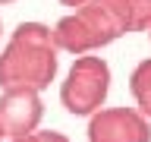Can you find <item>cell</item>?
<instances>
[{
  "mask_svg": "<svg viewBox=\"0 0 151 142\" xmlns=\"http://www.w3.org/2000/svg\"><path fill=\"white\" fill-rule=\"evenodd\" d=\"M3 139H6V133H3V126H0V142H3Z\"/></svg>",
  "mask_w": 151,
  "mask_h": 142,
  "instance_id": "obj_11",
  "label": "cell"
},
{
  "mask_svg": "<svg viewBox=\"0 0 151 142\" xmlns=\"http://www.w3.org/2000/svg\"><path fill=\"white\" fill-rule=\"evenodd\" d=\"M110 95V63L98 54L76 57L66 79L60 82V104L73 117H91Z\"/></svg>",
  "mask_w": 151,
  "mask_h": 142,
  "instance_id": "obj_3",
  "label": "cell"
},
{
  "mask_svg": "<svg viewBox=\"0 0 151 142\" xmlns=\"http://www.w3.org/2000/svg\"><path fill=\"white\" fill-rule=\"evenodd\" d=\"M60 51L54 44L50 25L19 22L0 51V88H35L44 92L57 79Z\"/></svg>",
  "mask_w": 151,
  "mask_h": 142,
  "instance_id": "obj_1",
  "label": "cell"
},
{
  "mask_svg": "<svg viewBox=\"0 0 151 142\" xmlns=\"http://www.w3.org/2000/svg\"><path fill=\"white\" fill-rule=\"evenodd\" d=\"M88 142H151V123L135 107H101L88 117Z\"/></svg>",
  "mask_w": 151,
  "mask_h": 142,
  "instance_id": "obj_4",
  "label": "cell"
},
{
  "mask_svg": "<svg viewBox=\"0 0 151 142\" xmlns=\"http://www.w3.org/2000/svg\"><path fill=\"white\" fill-rule=\"evenodd\" d=\"M129 13H132V32L151 28V0H129Z\"/></svg>",
  "mask_w": 151,
  "mask_h": 142,
  "instance_id": "obj_7",
  "label": "cell"
},
{
  "mask_svg": "<svg viewBox=\"0 0 151 142\" xmlns=\"http://www.w3.org/2000/svg\"><path fill=\"white\" fill-rule=\"evenodd\" d=\"M60 3H63V7H73V9H76V7H82L85 0H60Z\"/></svg>",
  "mask_w": 151,
  "mask_h": 142,
  "instance_id": "obj_9",
  "label": "cell"
},
{
  "mask_svg": "<svg viewBox=\"0 0 151 142\" xmlns=\"http://www.w3.org/2000/svg\"><path fill=\"white\" fill-rule=\"evenodd\" d=\"M9 142H69L60 130H41L38 126L35 133H28V136H16V139H9Z\"/></svg>",
  "mask_w": 151,
  "mask_h": 142,
  "instance_id": "obj_8",
  "label": "cell"
},
{
  "mask_svg": "<svg viewBox=\"0 0 151 142\" xmlns=\"http://www.w3.org/2000/svg\"><path fill=\"white\" fill-rule=\"evenodd\" d=\"M44 104L41 92L35 88H3L0 92V126L6 133V139L28 136L41 126Z\"/></svg>",
  "mask_w": 151,
  "mask_h": 142,
  "instance_id": "obj_5",
  "label": "cell"
},
{
  "mask_svg": "<svg viewBox=\"0 0 151 142\" xmlns=\"http://www.w3.org/2000/svg\"><path fill=\"white\" fill-rule=\"evenodd\" d=\"M6 3H16V0H0V7H6Z\"/></svg>",
  "mask_w": 151,
  "mask_h": 142,
  "instance_id": "obj_10",
  "label": "cell"
},
{
  "mask_svg": "<svg viewBox=\"0 0 151 142\" xmlns=\"http://www.w3.org/2000/svg\"><path fill=\"white\" fill-rule=\"evenodd\" d=\"M148 41H151V28H148Z\"/></svg>",
  "mask_w": 151,
  "mask_h": 142,
  "instance_id": "obj_12",
  "label": "cell"
},
{
  "mask_svg": "<svg viewBox=\"0 0 151 142\" xmlns=\"http://www.w3.org/2000/svg\"><path fill=\"white\" fill-rule=\"evenodd\" d=\"M129 92H132V101H135V111L151 123V57L135 63V70L129 76Z\"/></svg>",
  "mask_w": 151,
  "mask_h": 142,
  "instance_id": "obj_6",
  "label": "cell"
},
{
  "mask_svg": "<svg viewBox=\"0 0 151 142\" xmlns=\"http://www.w3.org/2000/svg\"><path fill=\"white\" fill-rule=\"evenodd\" d=\"M0 32H3V22H0Z\"/></svg>",
  "mask_w": 151,
  "mask_h": 142,
  "instance_id": "obj_13",
  "label": "cell"
},
{
  "mask_svg": "<svg viewBox=\"0 0 151 142\" xmlns=\"http://www.w3.org/2000/svg\"><path fill=\"white\" fill-rule=\"evenodd\" d=\"M132 32L129 0H85L69 16H63L50 28L57 51L73 57L98 54L101 47L113 44L116 38Z\"/></svg>",
  "mask_w": 151,
  "mask_h": 142,
  "instance_id": "obj_2",
  "label": "cell"
}]
</instances>
